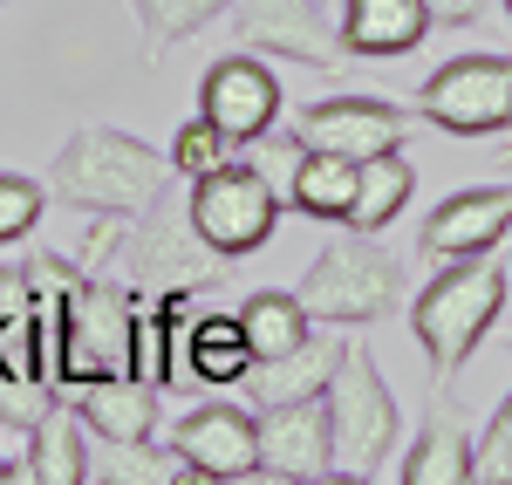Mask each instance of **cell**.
Returning <instances> with one entry per match:
<instances>
[{
	"instance_id": "cell-9",
	"label": "cell",
	"mask_w": 512,
	"mask_h": 485,
	"mask_svg": "<svg viewBox=\"0 0 512 485\" xmlns=\"http://www.w3.org/2000/svg\"><path fill=\"white\" fill-rule=\"evenodd\" d=\"M239 41L267 48V55H294V62H321V69H342L349 62V41H342V14L321 7V0H233Z\"/></svg>"
},
{
	"instance_id": "cell-1",
	"label": "cell",
	"mask_w": 512,
	"mask_h": 485,
	"mask_svg": "<svg viewBox=\"0 0 512 485\" xmlns=\"http://www.w3.org/2000/svg\"><path fill=\"white\" fill-rule=\"evenodd\" d=\"M512 301V274L492 260V253H472V260H437V281L417 294L410 308V328L424 342V363H431L437 383H451L458 369L472 363V349L492 335V322L506 315Z\"/></svg>"
},
{
	"instance_id": "cell-36",
	"label": "cell",
	"mask_w": 512,
	"mask_h": 485,
	"mask_svg": "<svg viewBox=\"0 0 512 485\" xmlns=\"http://www.w3.org/2000/svg\"><path fill=\"white\" fill-rule=\"evenodd\" d=\"M499 7H506V14H512V0H499Z\"/></svg>"
},
{
	"instance_id": "cell-33",
	"label": "cell",
	"mask_w": 512,
	"mask_h": 485,
	"mask_svg": "<svg viewBox=\"0 0 512 485\" xmlns=\"http://www.w3.org/2000/svg\"><path fill=\"white\" fill-rule=\"evenodd\" d=\"M431 7V28H472L492 14V0H424Z\"/></svg>"
},
{
	"instance_id": "cell-18",
	"label": "cell",
	"mask_w": 512,
	"mask_h": 485,
	"mask_svg": "<svg viewBox=\"0 0 512 485\" xmlns=\"http://www.w3.org/2000/svg\"><path fill=\"white\" fill-rule=\"evenodd\" d=\"M410 192H417L410 158H403V151H376V158L355 164V199H349V219H342V226H355V233H383L396 212L410 205Z\"/></svg>"
},
{
	"instance_id": "cell-27",
	"label": "cell",
	"mask_w": 512,
	"mask_h": 485,
	"mask_svg": "<svg viewBox=\"0 0 512 485\" xmlns=\"http://www.w3.org/2000/svg\"><path fill=\"white\" fill-rule=\"evenodd\" d=\"M246 151V164L267 178V192H274V205L287 212L294 205V171H301V158H308V144L294 137V130H260L253 144H239Z\"/></svg>"
},
{
	"instance_id": "cell-28",
	"label": "cell",
	"mask_w": 512,
	"mask_h": 485,
	"mask_svg": "<svg viewBox=\"0 0 512 485\" xmlns=\"http://www.w3.org/2000/svg\"><path fill=\"white\" fill-rule=\"evenodd\" d=\"M233 151H239V144L219 130V123L198 117V123H185V130L171 137V171H178V178H205V171H219Z\"/></svg>"
},
{
	"instance_id": "cell-29",
	"label": "cell",
	"mask_w": 512,
	"mask_h": 485,
	"mask_svg": "<svg viewBox=\"0 0 512 485\" xmlns=\"http://www.w3.org/2000/svg\"><path fill=\"white\" fill-rule=\"evenodd\" d=\"M41 205H48V192H41L35 178L0 171V246H21V240H28V233L41 226Z\"/></svg>"
},
{
	"instance_id": "cell-5",
	"label": "cell",
	"mask_w": 512,
	"mask_h": 485,
	"mask_svg": "<svg viewBox=\"0 0 512 485\" xmlns=\"http://www.w3.org/2000/svg\"><path fill=\"white\" fill-rule=\"evenodd\" d=\"M417 110L451 137H506L512 130V55H458L424 76Z\"/></svg>"
},
{
	"instance_id": "cell-25",
	"label": "cell",
	"mask_w": 512,
	"mask_h": 485,
	"mask_svg": "<svg viewBox=\"0 0 512 485\" xmlns=\"http://www.w3.org/2000/svg\"><path fill=\"white\" fill-rule=\"evenodd\" d=\"M123 376H137L151 390L171 383V328H164L151 294H137V308H130V363H123Z\"/></svg>"
},
{
	"instance_id": "cell-22",
	"label": "cell",
	"mask_w": 512,
	"mask_h": 485,
	"mask_svg": "<svg viewBox=\"0 0 512 485\" xmlns=\"http://www.w3.org/2000/svg\"><path fill=\"white\" fill-rule=\"evenodd\" d=\"M82 438H89V431H82L76 410H55V417H41L28 479H35V485H82V479H89V451H82Z\"/></svg>"
},
{
	"instance_id": "cell-21",
	"label": "cell",
	"mask_w": 512,
	"mask_h": 485,
	"mask_svg": "<svg viewBox=\"0 0 512 485\" xmlns=\"http://www.w3.org/2000/svg\"><path fill=\"white\" fill-rule=\"evenodd\" d=\"M185 356L205 383H239L253 369V342H246L239 315H198V328L185 335Z\"/></svg>"
},
{
	"instance_id": "cell-7",
	"label": "cell",
	"mask_w": 512,
	"mask_h": 485,
	"mask_svg": "<svg viewBox=\"0 0 512 485\" xmlns=\"http://www.w3.org/2000/svg\"><path fill=\"white\" fill-rule=\"evenodd\" d=\"M130 308H137V287L82 281L76 294H69V322H62V390L123 376V363H130Z\"/></svg>"
},
{
	"instance_id": "cell-20",
	"label": "cell",
	"mask_w": 512,
	"mask_h": 485,
	"mask_svg": "<svg viewBox=\"0 0 512 485\" xmlns=\"http://www.w3.org/2000/svg\"><path fill=\"white\" fill-rule=\"evenodd\" d=\"M89 479L103 485H171V479H192V465L178 451H158L151 438H103V458L89 465Z\"/></svg>"
},
{
	"instance_id": "cell-19",
	"label": "cell",
	"mask_w": 512,
	"mask_h": 485,
	"mask_svg": "<svg viewBox=\"0 0 512 485\" xmlns=\"http://www.w3.org/2000/svg\"><path fill=\"white\" fill-rule=\"evenodd\" d=\"M472 479V431L458 424V410L431 404V424H424V438L410 445L403 458V485H465Z\"/></svg>"
},
{
	"instance_id": "cell-35",
	"label": "cell",
	"mask_w": 512,
	"mask_h": 485,
	"mask_svg": "<svg viewBox=\"0 0 512 485\" xmlns=\"http://www.w3.org/2000/svg\"><path fill=\"white\" fill-rule=\"evenodd\" d=\"M321 7H335V14H342V0H321Z\"/></svg>"
},
{
	"instance_id": "cell-26",
	"label": "cell",
	"mask_w": 512,
	"mask_h": 485,
	"mask_svg": "<svg viewBox=\"0 0 512 485\" xmlns=\"http://www.w3.org/2000/svg\"><path fill=\"white\" fill-rule=\"evenodd\" d=\"M233 0H137V21H144V48L158 55V48H171V41L198 35L205 21H219Z\"/></svg>"
},
{
	"instance_id": "cell-31",
	"label": "cell",
	"mask_w": 512,
	"mask_h": 485,
	"mask_svg": "<svg viewBox=\"0 0 512 485\" xmlns=\"http://www.w3.org/2000/svg\"><path fill=\"white\" fill-rule=\"evenodd\" d=\"M0 376H14V383L41 390V369H35V308L0 322Z\"/></svg>"
},
{
	"instance_id": "cell-14",
	"label": "cell",
	"mask_w": 512,
	"mask_h": 485,
	"mask_svg": "<svg viewBox=\"0 0 512 485\" xmlns=\"http://www.w3.org/2000/svg\"><path fill=\"white\" fill-rule=\"evenodd\" d=\"M506 233H512V185H478V192L444 199L424 219L417 253L424 260H472V253H492Z\"/></svg>"
},
{
	"instance_id": "cell-23",
	"label": "cell",
	"mask_w": 512,
	"mask_h": 485,
	"mask_svg": "<svg viewBox=\"0 0 512 485\" xmlns=\"http://www.w3.org/2000/svg\"><path fill=\"white\" fill-rule=\"evenodd\" d=\"M349 199H355V158H335V151H308L301 171H294V205L315 212L328 226L349 219Z\"/></svg>"
},
{
	"instance_id": "cell-3",
	"label": "cell",
	"mask_w": 512,
	"mask_h": 485,
	"mask_svg": "<svg viewBox=\"0 0 512 485\" xmlns=\"http://www.w3.org/2000/svg\"><path fill=\"white\" fill-rule=\"evenodd\" d=\"M328 404V445H335V479H376L383 451H396V397L383 383L376 356L362 342H342V363L321 390Z\"/></svg>"
},
{
	"instance_id": "cell-17",
	"label": "cell",
	"mask_w": 512,
	"mask_h": 485,
	"mask_svg": "<svg viewBox=\"0 0 512 485\" xmlns=\"http://www.w3.org/2000/svg\"><path fill=\"white\" fill-rule=\"evenodd\" d=\"M76 417L89 438H151L158 424V390L137 376H103L76 390Z\"/></svg>"
},
{
	"instance_id": "cell-6",
	"label": "cell",
	"mask_w": 512,
	"mask_h": 485,
	"mask_svg": "<svg viewBox=\"0 0 512 485\" xmlns=\"http://www.w3.org/2000/svg\"><path fill=\"white\" fill-rule=\"evenodd\" d=\"M192 226H198V240L212 246V253L239 260V253H253V246L274 240L280 205H274L267 178H260L253 164H246V158H226L219 171L192 178Z\"/></svg>"
},
{
	"instance_id": "cell-2",
	"label": "cell",
	"mask_w": 512,
	"mask_h": 485,
	"mask_svg": "<svg viewBox=\"0 0 512 485\" xmlns=\"http://www.w3.org/2000/svg\"><path fill=\"white\" fill-rule=\"evenodd\" d=\"M55 199L82 212H144L171 185V151H151L144 137L110 130V123H82L76 137L55 151Z\"/></svg>"
},
{
	"instance_id": "cell-13",
	"label": "cell",
	"mask_w": 512,
	"mask_h": 485,
	"mask_svg": "<svg viewBox=\"0 0 512 485\" xmlns=\"http://www.w3.org/2000/svg\"><path fill=\"white\" fill-rule=\"evenodd\" d=\"M198 117L219 123L233 144H253L260 130L280 123V76L253 55H226V62H212V76L198 89Z\"/></svg>"
},
{
	"instance_id": "cell-30",
	"label": "cell",
	"mask_w": 512,
	"mask_h": 485,
	"mask_svg": "<svg viewBox=\"0 0 512 485\" xmlns=\"http://www.w3.org/2000/svg\"><path fill=\"white\" fill-rule=\"evenodd\" d=\"M472 479L512 485V390H506V404L492 410V424L472 438Z\"/></svg>"
},
{
	"instance_id": "cell-24",
	"label": "cell",
	"mask_w": 512,
	"mask_h": 485,
	"mask_svg": "<svg viewBox=\"0 0 512 485\" xmlns=\"http://www.w3.org/2000/svg\"><path fill=\"white\" fill-rule=\"evenodd\" d=\"M239 328H246V342H253V363L260 356H280V349H294L301 335H308V308H301V294H274V287H260L246 308H239Z\"/></svg>"
},
{
	"instance_id": "cell-10",
	"label": "cell",
	"mask_w": 512,
	"mask_h": 485,
	"mask_svg": "<svg viewBox=\"0 0 512 485\" xmlns=\"http://www.w3.org/2000/svg\"><path fill=\"white\" fill-rule=\"evenodd\" d=\"M294 137L308 151H335V158H376V151H403L410 137V110L403 103H383V96H321L301 110Z\"/></svg>"
},
{
	"instance_id": "cell-32",
	"label": "cell",
	"mask_w": 512,
	"mask_h": 485,
	"mask_svg": "<svg viewBox=\"0 0 512 485\" xmlns=\"http://www.w3.org/2000/svg\"><path fill=\"white\" fill-rule=\"evenodd\" d=\"M35 417H21V410H0V479H28V465H35Z\"/></svg>"
},
{
	"instance_id": "cell-11",
	"label": "cell",
	"mask_w": 512,
	"mask_h": 485,
	"mask_svg": "<svg viewBox=\"0 0 512 485\" xmlns=\"http://www.w3.org/2000/svg\"><path fill=\"white\" fill-rule=\"evenodd\" d=\"M260 472L267 479H294V485L335 479V445H328V404L321 397L260 410Z\"/></svg>"
},
{
	"instance_id": "cell-8",
	"label": "cell",
	"mask_w": 512,
	"mask_h": 485,
	"mask_svg": "<svg viewBox=\"0 0 512 485\" xmlns=\"http://www.w3.org/2000/svg\"><path fill=\"white\" fill-rule=\"evenodd\" d=\"M130 287L137 294H171V287H205L219 281V267H226V253H212V246L198 240L192 226V205H185V219L171 212V199H151L137 212V233H130Z\"/></svg>"
},
{
	"instance_id": "cell-12",
	"label": "cell",
	"mask_w": 512,
	"mask_h": 485,
	"mask_svg": "<svg viewBox=\"0 0 512 485\" xmlns=\"http://www.w3.org/2000/svg\"><path fill=\"white\" fill-rule=\"evenodd\" d=\"M171 451L192 465V479H253L260 472V417L239 404H205L171 431Z\"/></svg>"
},
{
	"instance_id": "cell-16",
	"label": "cell",
	"mask_w": 512,
	"mask_h": 485,
	"mask_svg": "<svg viewBox=\"0 0 512 485\" xmlns=\"http://www.w3.org/2000/svg\"><path fill=\"white\" fill-rule=\"evenodd\" d=\"M431 35L424 0H342V41L349 55H410Z\"/></svg>"
},
{
	"instance_id": "cell-34",
	"label": "cell",
	"mask_w": 512,
	"mask_h": 485,
	"mask_svg": "<svg viewBox=\"0 0 512 485\" xmlns=\"http://www.w3.org/2000/svg\"><path fill=\"white\" fill-rule=\"evenodd\" d=\"M28 308H35L28 267H0V322H7V315H28Z\"/></svg>"
},
{
	"instance_id": "cell-15",
	"label": "cell",
	"mask_w": 512,
	"mask_h": 485,
	"mask_svg": "<svg viewBox=\"0 0 512 485\" xmlns=\"http://www.w3.org/2000/svg\"><path fill=\"white\" fill-rule=\"evenodd\" d=\"M335 363H342V342L308 328L294 349H280V356H260V363L239 376V383H246V397H253L260 410H267V404H301V397H321V390H328Z\"/></svg>"
},
{
	"instance_id": "cell-4",
	"label": "cell",
	"mask_w": 512,
	"mask_h": 485,
	"mask_svg": "<svg viewBox=\"0 0 512 485\" xmlns=\"http://www.w3.org/2000/svg\"><path fill=\"white\" fill-rule=\"evenodd\" d=\"M396 287H403V267H396L383 246L369 240V233H335V240L321 246V260L301 274V308H308V322L321 328H355V322H376V315H390L396 308Z\"/></svg>"
}]
</instances>
